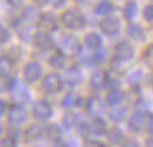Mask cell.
Instances as JSON below:
<instances>
[{
    "mask_svg": "<svg viewBox=\"0 0 153 147\" xmlns=\"http://www.w3.org/2000/svg\"><path fill=\"white\" fill-rule=\"evenodd\" d=\"M61 22H63V25L66 28H69V30H81V28L84 27V17L81 15V12L77 10H68L63 14V17H61Z\"/></svg>",
    "mask_w": 153,
    "mask_h": 147,
    "instance_id": "6da1fadb",
    "label": "cell"
},
{
    "mask_svg": "<svg viewBox=\"0 0 153 147\" xmlns=\"http://www.w3.org/2000/svg\"><path fill=\"white\" fill-rule=\"evenodd\" d=\"M63 86V81L58 74H48L43 80V89L46 93H58Z\"/></svg>",
    "mask_w": 153,
    "mask_h": 147,
    "instance_id": "7a4b0ae2",
    "label": "cell"
},
{
    "mask_svg": "<svg viewBox=\"0 0 153 147\" xmlns=\"http://www.w3.org/2000/svg\"><path fill=\"white\" fill-rule=\"evenodd\" d=\"M59 48L63 50V53L74 55V53H77V51H79V43H77V40H76L74 37H71V35H66V37L61 38Z\"/></svg>",
    "mask_w": 153,
    "mask_h": 147,
    "instance_id": "3957f363",
    "label": "cell"
},
{
    "mask_svg": "<svg viewBox=\"0 0 153 147\" xmlns=\"http://www.w3.org/2000/svg\"><path fill=\"white\" fill-rule=\"evenodd\" d=\"M51 112H53V109H51L50 103H46V101H38L36 104L33 106V114L36 119H50L51 117Z\"/></svg>",
    "mask_w": 153,
    "mask_h": 147,
    "instance_id": "277c9868",
    "label": "cell"
},
{
    "mask_svg": "<svg viewBox=\"0 0 153 147\" xmlns=\"http://www.w3.org/2000/svg\"><path fill=\"white\" fill-rule=\"evenodd\" d=\"M119 28H120V23H119V20L114 18V17H107L100 22V30L105 35H109V37L119 33Z\"/></svg>",
    "mask_w": 153,
    "mask_h": 147,
    "instance_id": "5b68a950",
    "label": "cell"
},
{
    "mask_svg": "<svg viewBox=\"0 0 153 147\" xmlns=\"http://www.w3.org/2000/svg\"><path fill=\"white\" fill-rule=\"evenodd\" d=\"M41 76V66L38 63H28L25 66V80L28 83H35Z\"/></svg>",
    "mask_w": 153,
    "mask_h": 147,
    "instance_id": "8992f818",
    "label": "cell"
},
{
    "mask_svg": "<svg viewBox=\"0 0 153 147\" xmlns=\"http://www.w3.org/2000/svg\"><path fill=\"white\" fill-rule=\"evenodd\" d=\"M38 25H40L41 30H45V32H54L58 28V20H56L54 15L45 14V15H41V17H40Z\"/></svg>",
    "mask_w": 153,
    "mask_h": 147,
    "instance_id": "52a82bcc",
    "label": "cell"
},
{
    "mask_svg": "<svg viewBox=\"0 0 153 147\" xmlns=\"http://www.w3.org/2000/svg\"><path fill=\"white\" fill-rule=\"evenodd\" d=\"M115 56L120 60H130L133 56V48L128 41H120L115 46Z\"/></svg>",
    "mask_w": 153,
    "mask_h": 147,
    "instance_id": "ba28073f",
    "label": "cell"
},
{
    "mask_svg": "<svg viewBox=\"0 0 153 147\" xmlns=\"http://www.w3.org/2000/svg\"><path fill=\"white\" fill-rule=\"evenodd\" d=\"M27 119V112H25V109L22 106H13L10 109V112H8V122L10 124H22L23 121Z\"/></svg>",
    "mask_w": 153,
    "mask_h": 147,
    "instance_id": "9c48e42d",
    "label": "cell"
},
{
    "mask_svg": "<svg viewBox=\"0 0 153 147\" xmlns=\"http://www.w3.org/2000/svg\"><path fill=\"white\" fill-rule=\"evenodd\" d=\"M145 117H146V114H143V112H135L133 116H130V119H128L130 130H135V132L142 130L145 127Z\"/></svg>",
    "mask_w": 153,
    "mask_h": 147,
    "instance_id": "30bf717a",
    "label": "cell"
},
{
    "mask_svg": "<svg viewBox=\"0 0 153 147\" xmlns=\"http://www.w3.org/2000/svg\"><path fill=\"white\" fill-rule=\"evenodd\" d=\"M35 45H36L38 50L46 51L53 46V41H51V37H48L46 33H36L35 35Z\"/></svg>",
    "mask_w": 153,
    "mask_h": 147,
    "instance_id": "8fae6325",
    "label": "cell"
},
{
    "mask_svg": "<svg viewBox=\"0 0 153 147\" xmlns=\"http://www.w3.org/2000/svg\"><path fill=\"white\" fill-rule=\"evenodd\" d=\"M104 111V103L99 99V98H91L87 101V112L91 116H100Z\"/></svg>",
    "mask_w": 153,
    "mask_h": 147,
    "instance_id": "7c38bea8",
    "label": "cell"
},
{
    "mask_svg": "<svg viewBox=\"0 0 153 147\" xmlns=\"http://www.w3.org/2000/svg\"><path fill=\"white\" fill-rule=\"evenodd\" d=\"M89 130L92 134H96V136H102V134H105V122L99 116H96L89 122Z\"/></svg>",
    "mask_w": 153,
    "mask_h": 147,
    "instance_id": "4fadbf2b",
    "label": "cell"
},
{
    "mask_svg": "<svg viewBox=\"0 0 153 147\" xmlns=\"http://www.w3.org/2000/svg\"><path fill=\"white\" fill-rule=\"evenodd\" d=\"M122 99H123V93L119 88L110 89L109 94H107V104H109V106H119V104L122 103Z\"/></svg>",
    "mask_w": 153,
    "mask_h": 147,
    "instance_id": "5bb4252c",
    "label": "cell"
},
{
    "mask_svg": "<svg viewBox=\"0 0 153 147\" xmlns=\"http://www.w3.org/2000/svg\"><path fill=\"white\" fill-rule=\"evenodd\" d=\"M84 43H86V46L89 48V50H97V48L102 46V38L97 33H89V35H86Z\"/></svg>",
    "mask_w": 153,
    "mask_h": 147,
    "instance_id": "9a60e30c",
    "label": "cell"
},
{
    "mask_svg": "<svg viewBox=\"0 0 153 147\" xmlns=\"http://www.w3.org/2000/svg\"><path fill=\"white\" fill-rule=\"evenodd\" d=\"M13 70V61L7 56H0V78L8 76Z\"/></svg>",
    "mask_w": 153,
    "mask_h": 147,
    "instance_id": "2e32d148",
    "label": "cell"
},
{
    "mask_svg": "<svg viewBox=\"0 0 153 147\" xmlns=\"http://www.w3.org/2000/svg\"><path fill=\"white\" fill-rule=\"evenodd\" d=\"M66 80H68V83L69 84H79L81 81H82V73H81V70L79 68H76V66H73L69 71H68V74H66Z\"/></svg>",
    "mask_w": 153,
    "mask_h": 147,
    "instance_id": "e0dca14e",
    "label": "cell"
},
{
    "mask_svg": "<svg viewBox=\"0 0 153 147\" xmlns=\"http://www.w3.org/2000/svg\"><path fill=\"white\" fill-rule=\"evenodd\" d=\"M46 137L48 140H51V142H59L61 139V129L59 126H56V124H51V126L46 127Z\"/></svg>",
    "mask_w": 153,
    "mask_h": 147,
    "instance_id": "ac0fdd59",
    "label": "cell"
},
{
    "mask_svg": "<svg viewBox=\"0 0 153 147\" xmlns=\"http://www.w3.org/2000/svg\"><path fill=\"white\" fill-rule=\"evenodd\" d=\"M104 78H105V74H104L102 71H96V73L91 76V86H92L94 89H102L104 88Z\"/></svg>",
    "mask_w": 153,
    "mask_h": 147,
    "instance_id": "d6986e66",
    "label": "cell"
},
{
    "mask_svg": "<svg viewBox=\"0 0 153 147\" xmlns=\"http://www.w3.org/2000/svg\"><path fill=\"white\" fill-rule=\"evenodd\" d=\"M107 136H109V142H112V144H120L123 140V132L120 129H117V127L110 129Z\"/></svg>",
    "mask_w": 153,
    "mask_h": 147,
    "instance_id": "ffe728a7",
    "label": "cell"
},
{
    "mask_svg": "<svg viewBox=\"0 0 153 147\" xmlns=\"http://www.w3.org/2000/svg\"><path fill=\"white\" fill-rule=\"evenodd\" d=\"M13 98L18 103H25V101L30 99V93H28L25 88H17V89L13 91Z\"/></svg>",
    "mask_w": 153,
    "mask_h": 147,
    "instance_id": "44dd1931",
    "label": "cell"
},
{
    "mask_svg": "<svg viewBox=\"0 0 153 147\" xmlns=\"http://www.w3.org/2000/svg\"><path fill=\"white\" fill-rule=\"evenodd\" d=\"M127 32H128V35L132 38H137V40L143 38V30H142V27H138L137 23H130L128 28H127Z\"/></svg>",
    "mask_w": 153,
    "mask_h": 147,
    "instance_id": "7402d4cb",
    "label": "cell"
},
{
    "mask_svg": "<svg viewBox=\"0 0 153 147\" xmlns=\"http://www.w3.org/2000/svg\"><path fill=\"white\" fill-rule=\"evenodd\" d=\"M110 12H112V4L107 2V0L100 2V4L96 7V14L97 15H107V14H110Z\"/></svg>",
    "mask_w": 153,
    "mask_h": 147,
    "instance_id": "603a6c76",
    "label": "cell"
},
{
    "mask_svg": "<svg viewBox=\"0 0 153 147\" xmlns=\"http://www.w3.org/2000/svg\"><path fill=\"white\" fill-rule=\"evenodd\" d=\"M135 15H137V5L133 4V2H128V4L125 5V8H123V17H125L127 20H133Z\"/></svg>",
    "mask_w": 153,
    "mask_h": 147,
    "instance_id": "cb8c5ba5",
    "label": "cell"
},
{
    "mask_svg": "<svg viewBox=\"0 0 153 147\" xmlns=\"http://www.w3.org/2000/svg\"><path fill=\"white\" fill-rule=\"evenodd\" d=\"M41 134H43V127L41 126H30L27 129V136L30 139H38V137H41Z\"/></svg>",
    "mask_w": 153,
    "mask_h": 147,
    "instance_id": "d4e9b609",
    "label": "cell"
},
{
    "mask_svg": "<svg viewBox=\"0 0 153 147\" xmlns=\"http://www.w3.org/2000/svg\"><path fill=\"white\" fill-rule=\"evenodd\" d=\"M110 119L114 121V122H120V121H123L125 119V109H114V111H110Z\"/></svg>",
    "mask_w": 153,
    "mask_h": 147,
    "instance_id": "484cf974",
    "label": "cell"
},
{
    "mask_svg": "<svg viewBox=\"0 0 153 147\" xmlns=\"http://www.w3.org/2000/svg\"><path fill=\"white\" fill-rule=\"evenodd\" d=\"M104 86L107 88V89H114V88H119V80L114 76H110V74H105V78H104Z\"/></svg>",
    "mask_w": 153,
    "mask_h": 147,
    "instance_id": "4316f807",
    "label": "cell"
},
{
    "mask_svg": "<svg viewBox=\"0 0 153 147\" xmlns=\"http://www.w3.org/2000/svg\"><path fill=\"white\" fill-rule=\"evenodd\" d=\"M50 64L53 68H63L64 66V56L63 55H53L50 58Z\"/></svg>",
    "mask_w": 153,
    "mask_h": 147,
    "instance_id": "83f0119b",
    "label": "cell"
},
{
    "mask_svg": "<svg viewBox=\"0 0 153 147\" xmlns=\"http://www.w3.org/2000/svg\"><path fill=\"white\" fill-rule=\"evenodd\" d=\"M142 78H143V73H142L140 70H135V71H133V73L128 76V83H130V84H137V83H140V81H142Z\"/></svg>",
    "mask_w": 153,
    "mask_h": 147,
    "instance_id": "f1b7e54d",
    "label": "cell"
},
{
    "mask_svg": "<svg viewBox=\"0 0 153 147\" xmlns=\"http://www.w3.org/2000/svg\"><path fill=\"white\" fill-rule=\"evenodd\" d=\"M74 103H76V96H74L73 93H69V94L64 96L63 101H61V106H63V107H71Z\"/></svg>",
    "mask_w": 153,
    "mask_h": 147,
    "instance_id": "f546056e",
    "label": "cell"
},
{
    "mask_svg": "<svg viewBox=\"0 0 153 147\" xmlns=\"http://www.w3.org/2000/svg\"><path fill=\"white\" fill-rule=\"evenodd\" d=\"M100 48H102V46H100ZM100 48L94 50V51H96V53H94V61H96V64L97 63H102V61L105 60V56H107L105 50H100Z\"/></svg>",
    "mask_w": 153,
    "mask_h": 147,
    "instance_id": "4dcf8cb0",
    "label": "cell"
},
{
    "mask_svg": "<svg viewBox=\"0 0 153 147\" xmlns=\"http://www.w3.org/2000/svg\"><path fill=\"white\" fill-rule=\"evenodd\" d=\"M81 60H82V63L87 64V66L96 64V61H94V55H87L86 51H81Z\"/></svg>",
    "mask_w": 153,
    "mask_h": 147,
    "instance_id": "1f68e13d",
    "label": "cell"
},
{
    "mask_svg": "<svg viewBox=\"0 0 153 147\" xmlns=\"http://www.w3.org/2000/svg\"><path fill=\"white\" fill-rule=\"evenodd\" d=\"M143 17H145L148 22L153 20V5H148V7H145V10H143Z\"/></svg>",
    "mask_w": 153,
    "mask_h": 147,
    "instance_id": "d6a6232c",
    "label": "cell"
},
{
    "mask_svg": "<svg viewBox=\"0 0 153 147\" xmlns=\"http://www.w3.org/2000/svg\"><path fill=\"white\" fill-rule=\"evenodd\" d=\"M7 40H8V32H7V28H5L4 25H0V45L5 43Z\"/></svg>",
    "mask_w": 153,
    "mask_h": 147,
    "instance_id": "836d02e7",
    "label": "cell"
},
{
    "mask_svg": "<svg viewBox=\"0 0 153 147\" xmlns=\"http://www.w3.org/2000/svg\"><path fill=\"white\" fill-rule=\"evenodd\" d=\"M145 60L148 61L150 64H153V45H150L145 51Z\"/></svg>",
    "mask_w": 153,
    "mask_h": 147,
    "instance_id": "e575fe53",
    "label": "cell"
},
{
    "mask_svg": "<svg viewBox=\"0 0 153 147\" xmlns=\"http://www.w3.org/2000/svg\"><path fill=\"white\" fill-rule=\"evenodd\" d=\"M12 86H13V81L8 80V76H7V81H5V83L0 81V91H8V89H12Z\"/></svg>",
    "mask_w": 153,
    "mask_h": 147,
    "instance_id": "d590c367",
    "label": "cell"
},
{
    "mask_svg": "<svg viewBox=\"0 0 153 147\" xmlns=\"http://www.w3.org/2000/svg\"><path fill=\"white\" fill-rule=\"evenodd\" d=\"M145 127L153 134V114H148V116L145 117Z\"/></svg>",
    "mask_w": 153,
    "mask_h": 147,
    "instance_id": "8d00e7d4",
    "label": "cell"
},
{
    "mask_svg": "<svg viewBox=\"0 0 153 147\" xmlns=\"http://www.w3.org/2000/svg\"><path fill=\"white\" fill-rule=\"evenodd\" d=\"M0 146H4V147H8V146H10V147H13V146H15V140L12 139V137H10V139H4L2 142H0Z\"/></svg>",
    "mask_w": 153,
    "mask_h": 147,
    "instance_id": "74e56055",
    "label": "cell"
},
{
    "mask_svg": "<svg viewBox=\"0 0 153 147\" xmlns=\"http://www.w3.org/2000/svg\"><path fill=\"white\" fill-rule=\"evenodd\" d=\"M8 136H10L12 137V139H18V136H20V132H18V130L17 129H10V130H8Z\"/></svg>",
    "mask_w": 153,
    "mask_h": 147,
    "instance_id": "f35d334b",
    "label": "cell"
},
{
    "mask_svg": "<svg viewBox=\"0 0 153 147\" xmlns=\"http://www.w3.org/2000/svg\"><path fill=\"white\" fill-rule=\"evenodd\" d=\"M4 112H5V103L0 99V117L4 116Z\"/></svg>",
    "mask_w": 153,
    "mask_h": 147,
    "instance_id": "ab89813d",
    "label": "cell"
},
{
    "mask_svg": "<svg viewBox=\"0 0 153 147\" xmlns=\"http://www.w3.org/2000/svg\"><path fill=\"white\" fill-rule=\"evenodd\" d=\"M36 5H45V4H48V0H33Z\"/></svg>",
    "mask_w": 153,
    "mask_h": 147,
    "instance_id": "60d3db41",
    "label": "cell"
},
{
    "mask_svg": "<svg viewBox=\"0 0 153 147\" xmlns=\"http://www.w3.org/2000/svg\"><path fill=\"white\" fill-rule=\"evenodd\" d=\"M87 146H102V144L97 142V140H89V142H87Z\"/></svg>",
    "mask_w": 153,
    "mask_h": 147,
    "instance_id": "b9f144b4",
    "label": "cell"
},
{
    "mask_svg": "<svg viewBox=\"0 0 153 147\" xmlns=\"http://www.w3.org/2000/svg\"><path fill=\"white\" fill-rule=\"evenodd\" d=\"M146 146L153 147V139H148V140H146Z\"/></svg>",
    "mask_w": 153,
    "mask_h": 147,
    "instance_id": "7bdbcfd3",
    "label": "cell"
},
{
    "mask_svg": "<svg viewBox=\"0 0 153 147\" xmlns=\"http://www.w3.org/2000/svg\"><path fill=\"white\" fill-rule=\"evenodd\" d=\"M0 130H2V127H0Z\"/></svg>",
    "mask_w": 153,
    "mask_h": 147,
    "instance_id": "ee69618b",
    "label": "cell"
}]
</instances>
